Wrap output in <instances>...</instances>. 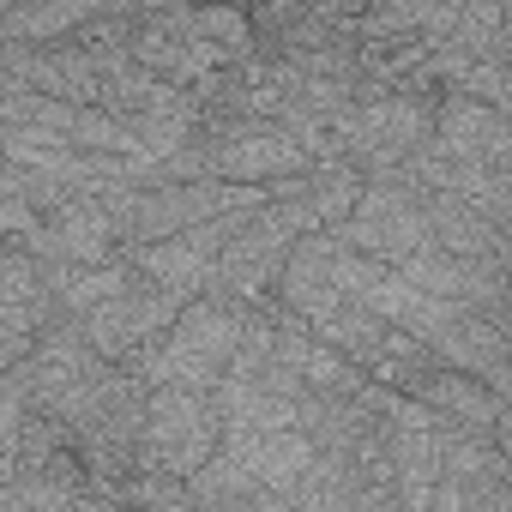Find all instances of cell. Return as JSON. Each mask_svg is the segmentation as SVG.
Returning <instances> with one entry per match:
<instances>
[{
  "label": "cell",
  "instance_id": "1",
  "mask_svg": "<svg viewBox=\"0 0 512 512\" xmlns=\"http://www.w3.org/2000/svg\"><path fill=\"white\" fill-rule=\"evenodd\" d=\"M253 302H235V296H217V290H199L181 302V314L127 356V368L145 380V386H193V392H211L235 356V338H241V320H247Z\"/></svg>",
  "mask_w": 512,
  "mask_h": 512
},
{
  "label": "cell",
  "instance_id": "2",
  "mask_svg": "<svg viewBox=\"0 0 512 512\" xmlns=\"http://www.w3.org/2000/svg\"><path fill=\"white\" fill-rule=\"evenodd\" d=\"M223 440L217 404L211 392L193 386H151L145 392V422H139V446H133V470L145 476H193Z\"/></svg>",
  "mask_w": 512,
  "mask_h": 512
},
{
  "label": "cell",
  "instance_id": "3",
  "mask_svg": "<svg viewBox=\"0 0 512 512\" xmlns=\"http://www.w3.org/2000/svg\"><path fill=\"white\" fill-rule=\"evenodd\" d=\"M296 235H302V229L290 223V211H284L278 199H266L260 211H253V217L217 247L205 290L235 296V302H266L272 284H278V272H284V260H290V247H296Z\"/></svg>",
  "mask_w": 512,
  "mask_h": 512
},
{
  "label": "cell",
  "instance_id": "4",
  "mask_svg": "<svg viewBox=\"0 0 512 512\" xmlns=\"http://www.w3.org/2000/svg\"><path fill=\"white\" fill-rule=\"evenodd\" d=\"M332 235L344 247L368 253V260H386V266H398L404 253H416V247L434 241L428 217H422V199L404 181H392V175H368L362 193H356V205L344 211V223H332Z\"/></svg>",
  "mask_w": 512,
  "mask_h": 512
},
{
  "label": "cell",
  "instance_id": "5",
  "mask_svg": "<svg viewBox=\"0 0 512 512\" xmlns=\"http://www.w3.org/2000/svg\"><path fill=\"white\" fill-rule=\"evenodd\" d=\"M253 211H260V205H235V211H217V217L187 223V229H175V235L133 241V247H121V260H127L139 278H151V284H169V290H181V296H199L205 278H211L217 247H223Z\"/></svg>",
  "mask_w": 512,
  "mask_h": 512
},
{
  "label": "cell",
  "instance_id": "6",
  "mask_svg": "<svg viewBox=\"0 0 512 512\" xmlns=\"http://www.w3.org/2000/svg\"><path fill=\"white\" fill-rule=\"evenodd\" d=\"M181 290H169V284H151V278H127L115 296H103L91 314H79V332H85V344L103 356V362H127L139 344H151L175 314H181Z\"/></svg>",
  "mask_w": 512,
  "mask_h": 512
},
{
  "label": "cell",
  "instance_id": "7",
  "mask_svg": "<svg viewBox=\"0 0 512 512\" xmlns=\"http://www.w3.org/2000/svg\"><path fill=\"white\" fill-rule=\"evenodd\" d=\"M217 452L241 464V476L266 494V506H296L290 494H296V476L314 458V440L302 428H260V434H223Z\"/></svg>",
  "mask_w": 512,
  "mask_h": 512
},
{
  "label": "cell",
  "instance_id": "8",
  "mask_svg": "<svg viewBox=\"0 0 512 512\" xmlns=\"http://www.w3.org/2000/svg\"><path fill=\"white\" fill-rule=\"evenodd\" d=\"M434 145L458 163H482V169H512V127L506 109L476 103L464 91H440L434 103Z\"/></svg>",
  "mask_w": 512,
  "mask_h": 512
},
{
  "label": "cell",
  "instance_id": "9",
  "mask_svg": "<svg viewBox=\"0 0 512 512\" xmlns=\"http://www.w3.org/2000/svg\"><path fill=\"white\" fill-rule=\"evenodd\" d=\"M410 398H416L422 410H434L440 422H452V428H482V434H494V440L506 446V428H512V416H506V392L482 386L476 374L434 362Z\"/></svg>",
  "mask_w": 512,
  "mask_h": 512
},
{
  "label": "cell",
  "instance_id": "10",
  "mask_svg": "<svg viewBox=\"0 0 512 512\" xmlns=\"http://www.w3.org/2000/svg\"><path fill=\"white\" fill-rule=\"evenodd\" d=\"M422 199V217H428V235L458 253V260H482V266H500L506 272V229L488 223L464 193H416Z\"/></svg>",
  "mask_w": 512,
  "mask_h": 512
},
{
  "label": "cell",
  "instance_id": "11",
  "mask_svg": "<svg viewBox=\"0 0 512 512\" xmlns=\"http://www.w3.org/2000/svg\"><path fill=\"white\" fill-rule=\"evenodd\" d=\"M464 0H368L356 43H440L458 25Z\"/></svg>",
  "mask_w": 512,
  "mask_h": 512
},
{
  "label": "cell",
  "instance_id": "12",
  "mask_svg": "<svg viewBox=\"0 0 512 512\" xmlns=\"http://www.w3.org/2000/svg\"><path fill=\"white\" fill-rule=\"evenodd\" d=\"M434 368V350L422 344V338H410V332H398V326H386L380 332V344L362 356V374L374 380V386H386V392H416L422 386V374Z\"/></svg>",
  "mask_w": 512,
  "mask_h": 512
},
{
  "label": "cell",
  "instance_id": "13",
  "mask_svg": "<svg viewBox=\"0 0 512 512\" xmlns=\"http://www.w3.org/2000/svg\"><path fill=\"white\" fill-rule=\"evenodd\" d=\"M368 0H247L253 37H272L290 25H356Z\"/></svg>",
  "mask_w": 512,
  "mask_h": 512
},
{
  "label": "cell",
  "instance_id": "14",
  "mask_svg": "<svg viewBox=\"0 0 512 512\" xmlns=\"http://www.w3.org/2000/svg\"><path fill=\"white\" fill-rule=\"evenodd\" d=\"M446 43L470 61H506V0H464Z\"/></svg>",
  "mask_w": 512,
  "mask_h": 512
},
{
  "label": "cell",
  "instance_id": "15",
  "mask_svg": "<svg viewBox=\"0 0 512 512\" xmlns=\"http://www.w3.org/2000/svg\"><path fill=\"white\" fill-rule=\"evenodd\" d=\"M31 416H37V392H31V350H25L19 362L0 368V464H7V476H13V452Z\"/></svg>",
  "mask_w": 512,
  "mask_h": 512
},
{
  "label": "cell",
  "instance_id": "16",
  "mask_svg": "<svg viewBox=\"0 0 512 512\" xmlns=\"http://www.w3.org/2000/svg\"><path fill=\"white\" fill-rule=\"evenodd\" d=\"M452 91H464V97H476V103L506 109V97H512V85H506V61H470V67H464V79H458Z\"/></svg>",
  "mask_w": 512,
  "mask_h": 512
},
{
  "label": "cell",
  "instance_id": "17",
  "mask_svg": "<svg viewBox=\"0 0 512 512\" xmlns=\"http://www.w3.org/2000/svg\"><path fill=\"white\" fill-rule=\"evenodd\" d=\"M0 476H7V464H0Z\"/></svg>",
  "mask_w": 512,
  "mask_h": 512
}]
</instances>
